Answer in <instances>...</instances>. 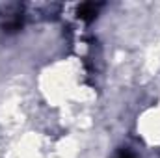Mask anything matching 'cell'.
Instances as JSON below:
<instances>
[{"label": "cell", "instance_id": "1", "mask_svg": "<svg viewBox=\"0 0 160 158\" xmlns=\"http://www.w3.org/2000/svg\"><path fill=\"white\" fill-rule=\"evenodd\" d=\"M24 15L21 4H6L0 7V30L6 34H15L22 28Z\"/></svg>", "mask_w": 160, "mask_h": 158}, {"label": "cell", "instance_id": "2", "mask_svg": "<svg viewBox=\"0 0 160 158\" xmlns=\"http://www.w3.org/2000/svg\"><path fill=\"white\" fill-rule=\"evenodd\" d=\"M102 7V4L101 2H84V4H80L78 9H77V15H78L82 21H86V22H91L97 15H99V9Z\"/></svg>", "mask_w": 160, "mask_h": 158}, {"label": "cell", "instance_id": "3", "mask_svg": "<svg viewBox=\"0 0 160 158\" xmlns=\"http://www.w3.org/2000/svg\"><path fill=\"white\" fill-rule=\"evenodd\" d=\"M116 158H134V155H130L128 151H123V153H119Z\"/></svg>", "mask_w": 160, "mask_h": 158}]
</instances>
